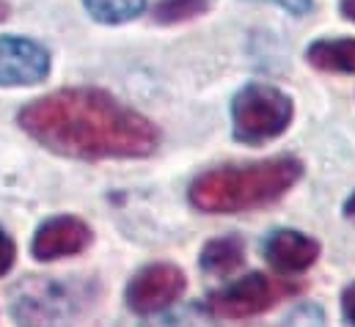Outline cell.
<instances>
[{
    "mask_svg": "<svg viewBox=\"0 0 355 327\" xmlns=\"http://www.w3.org/2000/svg\"><path fill=\"white\" fill-rule=\"evenodd\" d=\"M22 130L75 160H135L157 149V130L99 88H61L19 110Z\"/></svg>",
    "mask_w": 355,
    "mask_h": 327,
    "instance_id": "6da1fadb",
    "label": "cell"
},
{
    "mask_svg": "<svg viewBox=\"0 0 355 327\" xmlns=\"http://www.w3.org/2000/svg\"><path fill=\"white\" fill-rule=\"evenodd\" d=\"M303 176L297 157L281 154L259 163L218 165L193 179L187 198L204 215H240L284 198Z\"/></svg>",
    "mask_w": 355,
    "mask_h": 327,
    "instance_id": "7a4b0ae2",
    "label": "cell"
},
{
    "mask_svg": "<svg viewBox=\"0 0 355 327\" xmlns=\"http://www.w3.org/2000/svg\"><path fill=\"white\" fill-rule=\"evenodd\" d=\"M232 121H234V138L240 143L257 146L272 141L292 121V99L272 85L251 82L234 96Z\"/></svg>",
    "mask_w": 355,
    "mask_h": 327,
    "instance_id": "3957f363",
    "label": "cell"
},
{
    "mask_svg": "<svg viewBox=\"0 0 355 327\" xmlns=\"http://www.w3.org/2000/svg\"><path fill=\"white\" fill-rule=\"evenodd\" d=\"M187 289V278L177 264H149L127 283V306L141 317H152L174 306Z\"/></svg>",
    "mask_w": 355,
    "mask_h": 327,
    "instance_id": "277c9868",
    "label": "cell"
},
{
    "mask_svg": "<svg viewBox=\"0 0 355 327\" xmlns=\"http://www.w3.org/2000/svg\"><path fill=\"white\" fill-rule=\"evenodd\" d=\"M278 297H281V289H275V283L267 275L251 272V275L223 286L220 292H212L209 311L223 319H248V317L270 311L278 303Z\"/></svg>",
    "mask_w": 355,
    "mask_h": 327,
    "instance_id": "5b68a950",
    "label": "cell"
},
{
    "mask_svg": "<svg viewBox=\"0 0 355 327\" xmlns=\"http://www.w3.org/2000/svg\"><path fill=\"white\" fill-rule=\"evenodd\" d=\"M50 72V53L19 36H0V85H33Z\"/></svg>",
    "mask_w": 355,
    "mask_h": 327,
    "instance_id": "8992f818",
    "label": "cell"
},
{
    "mask_svg": "<svg viewBox=\"0 0 355 327\" xmlns=\"http://www.w3.org/2000/svg\"><path fill=\"white\" fill-rule=\"evenodd\" d=\"M91 245V229L72 215H58L50 218L47 223L39 226L31 250L39 261H55L64 256H75L80 250H86Z\"/></svg>",
    "mask_w": 355,
    "mask_h": 327,
    "instance_id": "52a82bcc",
    "label": "cell"
},
{
    "mask_svg": "<svg viewBox=\"0 0 355 327\" xmlns=\"http://www.w3.org/2000/svg\"><path fill=\"white\" fill-rule=\"evenodd\" d=\"M265 258L281 275H300L320 258V242L297 229H275L265 240Z\"/></svg>",
    "mask_w": 355,
    "mask_h": 327,
    "instance_id": "ba28073f",
    "label": "cell"
},
{
    "mask_svg": "<svg viewBox=\"0 0 355 327\" xmlns=\"http://www.w3.org/2000/svg\"><path fill=\"white\" fill-rule=\"evenodd\" d=\"M243 261H245V242L237 234L209 240L201 250V258H198L201 269L207 275H218V278L232 275L234 269L243 267Z\"/></svg>",
    "mask_w": 355,
    "mask_h": 327,
    "instance_id": "9c48e42d",
    "label": "cell"
},
{
    "mask_svg": "<svg viewBox=\"0 0 355 327\" xmlns=\"http://www.w3.org/2000/svg\"><path fill=\"white\" fill-rule=\"evenodd\" d=\"M309 64L322 72L355 75V39H322L306 50Z\"/></svg>",
    "mask_w": 355,
    "mask_h": 327,
    "instance_id": "30bf717a",
    "label": "cell"
},
{
    "mask_svg": "<svg viewBox=\"0 0 355 327\" xmlns=\"http://www.w3.org/2000/svg\"><path fill=\"white\" fill-rule=\"evenodd\" d=\"M86 8L96 22L119 25V22L135 19L146 8V0H86Z\"/></svg>",
    "mask_w": 355,
    "mask_h": 327,
    "instance_id": "8fae6325",
    "label": "cell"
},
{
    "mask_svg": "<svg viewBox=\"0 0 355 327\" xmlns=\"http://www.w3.org/2000/svg\"><path fill=\"white\" fill-rule=\"evenodd\" d=\"M209 0H163L157 8H155V17L160 22H182V19H190L196 14H201L207 8Z\"/></svg>",
    "mask_w": 355,
    "mask_h": 327,
    "instance_id": "7c38bea8",
    "label": "cell"
},
{
    "mask_svg": "<svg viewBox=\"0 0 355 327\" xmlns=\"http://www.w3.org/2000/svg\"><path fill=\"white\" fill-rule=\"evenodd\" d=\"M284 327H325V314H322L320 306L306 303V306H300L297 311H292V317L286 319Z\"/></svg>",
    "mask_w": 355,
    "mask_h": 327,
    "instance_id": "4fadbf2b",
    "label": "cell"
},
{
    "mask_svg": "<svg viewBox=\"0 0 355 327\" xmlns=\"http://www.w3.org/2000/svg\"><path fill=\"white\" fill-rule=\"evenodd\" d=\"M14 256H17V247L11 242V237L0 231V275H6L14 267Z\"/></svg>",
    "mask_w": 355,
    "mask_h": 327,
    "instance_id": "5bb4252c",
    "label": "cell"
},
{
    "mask_svg": "<svg viewBox=\"0 0 355 327\" xmlns=\"http://www.w3.org/2000/svg\"><path fill=\"white\" fill-rule=\"evenodd\" d=\"M342 311H345V319L355 327V281L345 289V294H342Z\"/></svg>",
    "mask_w": 355,
    "mask_h": 327,
    "instance_id": "9a60e30c",
    "label": "cell"
},
{
    "mask_svg": "<svg viewBox=\"0 0 355 327\" xmlns=\"http://www.w3.org/2000/svg\"><path fill=\"white\" fill-rule=\"evenodd\" d=\"M275 3H281V6L289 8L292 14H306V11L311 8V0H275Z\"/></svg>",
    "mask_w": 355,
    "mask_h": 327,
    "instance_id": "2e32d148",
    "label": "cell"
},
{
    "mask_svg": "<svg viewBox=\"0 0 355 327\" xmlns=\"http://www.w3.org/2000/svg\"><path fill=\"white\" fill-rule=\"evenodd\" d=\"M342 11H345L347 19H353L355 22V0H342Z\"/></svg>",
    "mask_w": 355,
    "mask_h": 327,
    "instance_id": "e0dca14e",
    "label": "cell"
},
{
    "mask_svg": "<svg viewBox=\"0 0 355 327\" xmlns=\"http://www.w3.org/2000/svg\"><path fill=\"white\" fill-rule=\"evenodd\" d=\"M345 215H347V218H355V193L347 198V204H345Z\"/></svg>",
    "mask_w": 355,
    "mask_h": 327,
    "instance_id": "ac0fdd59",
    "label": "cell"
}]
</instances>
